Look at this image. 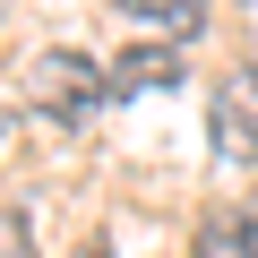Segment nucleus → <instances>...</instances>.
Wrapping results in <instances>:
<instances>
[{"label": "nucleus", "mask_w": 258, "mask_h": 258, "mask_svg": "<svg viewBox=\"0 0 258 258\" xmlns=\"http://www.w3.org/2000/svg\"><path fill=\"white\" fill-rule=\"evenodd\" d=\"M26 78H35V103H43L52 120H86V112H95V103L112 95V78H103V69H95L86 52H43V60H35Z\"/></svg>", "instance_id": "f257e3e1"}, {"label": "nucleus", "mask_w": 258, "mask_h": 258, "mask_svg": "<svg viewBox=\"0 0 258 258\" xmlns=\"http://www.w3.org/2000/svg\"><path fill=\"white\" fill-rule=\"evenodd\" d=\"M207 129H215L224 155H258V69H232L207 95Z\"/></svg>", "instance_id": "f03ea898"}, {"label": "nucleus", "mask_w": 258, "mask_h": 258, "mask_svg": "<svg viewBox=\"0 0 258 258\" xmlns=\"http://www.w3.org/2000/svg\"><path fill=\"white\" fill-rule=\"evenodd\" d=\"M103 78H112V95H155V86H181V43H129Z\"/></svg>", "instance_id": "7ed1b4c3"}, {"label": "nucleus", "mask_w": 258, "mask_h": 258, "mask_svg": "<svg viewBox=\"0 0 258 258\" xmlns=\"http://www.w3.org/2000/svg\"><path fill=\"white\" fill-rule=\"evenodd\" d=\"M120 18L129 26H155L164 43H181V35L207 26V0H120Z\"/></svg>", "instance_id": "20e7f679"}, {"label": "nucleus", "mask_w": 258, "mask_h": 258, "mask_svg": "<svg viewBox=\"0 0 258 258\" xmlns=\"http://www.w3.org/2000/svg\"><path fill=\"white\" fill-rule=\"evenodd\" d=\"M198 258H258V207L207 215V232H198Z\"/></svg>", "instance_id": "39448f33"}, {"label": "nucleus", "mask_w": 258, "mask_h": 258, "mask_svg": "<svg viewBox=\"0 0 258 258\" xmlns=\"http://www.w3.org/2000/svg\"><path fill=\"white\" fill-rule=\"evenodd\" d=\"M0 249H9V258H26V241H18V224H0Z\"/></svg>", "instance_id": "423d86ee"}]
</instances>
